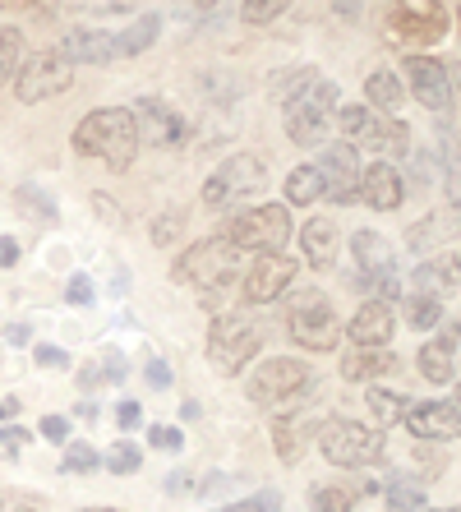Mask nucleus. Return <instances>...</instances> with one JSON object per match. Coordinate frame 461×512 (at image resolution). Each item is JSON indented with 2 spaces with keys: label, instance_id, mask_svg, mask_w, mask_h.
Wrapping results in <instances>:
<instances>
[{
  "label": "nucleus",
  "instance_id": "nucleus-4",
  "mask_svg": "<svg viewBox=\"0 0 461 512\" xmlns=\"http://www.w3.org/2000/svg\"><path fill=\"white\" fill-rule=\"evenodd\" d=\"M236 273H240V250L226 236L203 240V245H194V250L180 254V263H176V282L199 286L208 300H213L222 286L236 282Z\"/></svg>",
  "mask_w": 461,
  "mask_h": 512
},
{
  "label": "nucleus",
  "instance_id": "nucleus-41",
  "mask_svg": "<svg viewBox=\"0 0 461 512\" xmlns=\"http://www.w3.org/2000/svg\"><path fill=\"white\" fill-rule=\"evenodd\" d=\"M42 439H47V443H70V420H65V416H47V420H42Z\"/></svg>",
  "mask_w": 461,
  "mask_h": 512
},
{
  "label": "nucleus",
  "instance_id": "nucleus-24",
  "mask_svg": "<svg viewBox=\"0 0 461 512\" xmlns=\"http://www.w3.org/2000/svg\"><path fill=\"white\" fill-rule=\"evenodd\" d=\"M309 439H314V416H282L272 425V443H277V457H282V462H296Z\"/></svg>",
  "mask_w": 461,
  "mask_h": 512
},
{
  "label": "nucleus",
  "instance_id": "nucleus-10",
  "mask_svg": "<svg viewBox=\"0 0 461 512\" xmlns=\"http://www.w3.org/2000/svg\"><path fill=\"white\" fill-rule=\"evenodd\" d=\"M70 79H74L70 60H60L56 51H37V56H28L24 65H19V74H14V93H19V102H47V97L65 93Z\"/></svg>",
  "mask_w": 461,
  "mask_h": 512
},
{
  "label": "nucleus",
  "instance_id": "nucleus-46",
  "mask_svg": "<svg viewBox=\"0 0 461 512\" xmlns=\"http://www.w3.org/2000/svg\"><path fill=\"white\" fill-rule=\"evenodd\" d=\"M148 383L166 388V383H171V365H166V360H148Z\"/></svg>",
  "mask_w": 461,
  "mask_h": 512
},
{
  "label": "nucleus",
  "instance_id": "nucleus-44",
  "mask_svg": "<svg viewBox=\"0 0 461 512\" xmlns=\"http://www.w3.org/2000/svg\"><path fill=\"white\" fill-rule=\"evenodd\" d=\"M116 420H120V429H134L143 420V406L139 402H120L116 406Z\"/></svg>",
  "mask_w": 461,
  "mask_h": 512
},
{
  "label": "nucleus",
  "instance_id": "nucleus-53",
  "mask_svg": "<svg viewBox=\"0 0 461 512\" xmlns=\"http://www.w3.org/2000/svg\"><path fill=\"white\" fill-rule=\"evenodd\" d=\"M19 411V402H0V416H14Z\"/></svg>",
  "mask_w": 461,
  "mask_h": 512
},
{
  "label": "nucleus",
  "instance_id": "nucleus-58",
  "mask_svg": "<svg viewBox=\"0 0 461 512\" xmlns=\"http://www.w3.org/2000/svg\"><path fill=\"white\" fill-rule=\"evenodd\" d=\"M457 512H461V508H457Z\"/></svg>",
  "mask_w": 461,
  "mask_h": 512
},
{
  "label": "nucleus",
  "instance_id": "nucleus-18",
  "mask_svg": "<svg viewBox=\"0 0 461 512\" xmlns=\"http://www.w3.org/2000/svg\"><path fill=\"white\" fill-rule=\"evenodd\" d=\"M360 199H365L369 208H379V213H392V208L406 199L402 171L392 167V162H374V167H365L360 171Z\"/></svg>",
  "mask_w": 461,
  "mask_h": 512
},
{
  "label": "nucleus",
  "instance_id": "nucleus-17",
  "mask_svg": "<svg viewBox=\"0 0 461 512\" xmlns=\"http://www.w3.org/2000/svg\"><path fill=\"white\" fill-rule=\"evenodd\" d=\"M56 56L70 65H107V60H116V37H107L102 28H70L60 37Z\"/></svg>",
  "mask_w": 461,
  "mask_h": 512
},
{
  "label": "nucleus",
  "instance_id": "nucleus-48",
  "mask_svg": "<svg viewBox=\"0 0 461 512\" xmlns=\"http://www.w3.org/2000/svg\"><path fill=\"white\" fill-rule=\"evenodd\" d=\"M14 263H19V240L0 236V268H14Z\"/></svg>",
  "mask_w": 461,
  "mask_h": 512
},
{
  "label": "nucleus",
  "instance_id": "nucleus-51",
  "mask_svg": "<svg viewBox=\"0 0 461 512\" xmlns=\"http://www.w3.org/2000/svg\"><path fill=\"white\" fill-rule=\"evenodd\" d=\"M74 416H83V420H97V402H79V406H74Z\"/></svg>",
  "mask_w": 461,
  "mask_h": 512
},
{
  "label": "nucleus",
  "instance_id": "nucleus-30",
  "mask_svg": "<svg viewBox=\"0 0 461 512\" xmlns=\"http://www.w3.org/2000/svg\"><path fill=\"white\" fill-rule=\"evenodd\" d=\"M157 33H162V19H157V14H143L130 33L116 37V56H139L143 47H153L157 42Z\"/></svg>",
  "mask_w": 461,
  "mask_h": 512
},
{
  "label": "nucleus",
  "instance_id": "nucleus-43",
  "mask_svg": "<svg viewBox=\"0 0 461 512\" xmlns=\"http://www.w3.org/2000/svg\"><path fill=\"white\" fill-rule=\"evenodd\" d=\"M65 296H70V305H88V300H93V282H88V277H70Z\"/></svg>",
  "mask_w": 461,
  "mask_h": 512
},
{
  "label": "nucleus",
  "instance_id": "nucleus-42",
  "mask_svg": "<svg viewBox=\"0 0 461 512\" xmlns=\"http://www.w3.org/2000/svg\"><path fill=\"white\" fill-rule=\"evenodd\" d=\"M19 199H24V203H33V208H37L33 217H51V213H56V203H51L42 190H33V185H24V190H19Z\"/></svg>",
  "mask_w": 461,
  "mask_h": 512
},
{
  "label": "nucleus",
  "instance_id": "nucleus-23",
  "mask_svg": "<svg viewBox=\"0 0 461 512\" xmlns=\"http://www.w3.org/2000/svg\"><path fill=\"white\" fill-rule=\"evenodd\" d=\"M351 254H355V277L392 273V250H388V240H383L379 231H355Z\"/></svg>",
  "mask_w": 461,
  "mask_h": 512
},
{
  "label": "nucleus",
  "instance_id": "nucleus-29",
  "mask_svg": "<svg viewBox=\"0 0 461 512\" xmlns=\"http://www.w3.org/2000/svg\"><path fill=\"white\" fill-rule=\"evenodd\" d=\"M383 370H392V351H369V346H355V351H346V360H342V374L351 383L374 379V374H383Z\"/></svg>",
  "mask_w": 461,
  "mask_h": 512
},
{
  "label": "nucleus",
  "instance_id": "nucleus-6",
  "mask_svg": "<svg viewBox=\"0 0 461 512\" xmlns=\"http://www.w3.org/2000/svg\"><path fill=\"white\" fill-rule=\"evenodd\" d=\"M236 250H259V254H277L291 240V213L282 203H263V208H249V213H236L222 231Z\"/></svg>",
  "mask_w": 461,
  "mask_h": 512
},
{
  "label": "nucleus",
  "instance_id": "nucleus-2",
  "mask_svg": "<svg viewBox=\"0 0 461 512\" xmlns=\"http://www.w3.org/2000/svg\"><path fill=\"white\" fill-rule=\"evenodd\" d=\"M332 116H337V84L319 79V74H300L296 93H286V102H282V120H286L291 143L319 148Z\"/></svg>",
  "mask_w": 461,
  "mask_h": 512
},
{
  "label": "nucleus",
  "instance_id": "nucleus-14",
  "mask_svg": "<svg viewBox=\"0 0 461 512\" xmlns=\"http://www.w3.org/2000/svg\"><path fill=\"white\" fill-rule=\"evenodd\" d=\"M296 282V259H286V254H259L254 268L245 273V286H240V296L249 305H268V300L286 296V286Z\"/></svg>",
  "mask_w": 461,
  "mask_h": 512
},
{
  "label": "nucleus",
  "instance_id": "nucleus-21",
  "mask_svg": "<svg viewBox=\"0 0 461 512\" xmlns=\"http://www.w3.org/2000/svg\"><path fill=\"white\" fill-rule=\"evenodd\" d=\"M411 296H434V300H443L452 291V286H461V259L457 254H443V259H429V263H420L415 268V277H411Z\"/></svg>",
  "mask_w": 461,
  "mask_h": 512
},
{
  "label": "nucleus",
  "instance_id": "nucleus-50",
  "mask_svg": "<svg viewBox=\"0 0 461 512\" xmlns=\"http://www.w3.org/2000/svg\"><path fill=\"white\" fill-rule=\"evenodd\" d=\"M5 337L19 346V342H28V337H33V328H28V323H10V333H5Z\"/></svg>",
  "mask_w": 461,
  "mask_h": 512
},
{
  "label": "nucleus",
  "instance_id": "nucleus-3",
  "mask_svg": "<svg viewBox=\"0 0 461 512\" xmlns=\"http://www.w3.org/2000/svg\"><path fill=\"white\" fill-rule=\"evenodd\" d=\"M259 346H263V328L249 314H217L213 328H208V360L226 379H236L249 360L259 356Z\"/></svg>",
  "mask_w": 461,
  "mask_h": 512
},
{
  "label": "nucleus",
  "instance_id": "nucleus-11",
  "mask_svg": "<svg viewBox=\"0 0 461 512\" xmlns=\"http://www.w3.org/2000/svg\"><path fill=\"white\" fill-rule=\"evenodd\" d=\"M291 337L305 351H332V346L342 342V319L332 314V305L323 296H305L291 310Z\"/></svg>",
  "mask_w": 461,
  "mask_h": 512
},
{
  "label": "nucleus",
  "instance_id": "nucleus-57",
  "mask_svg": "<svg viewBox=\"0 0 461 512\" xmlns=\"http://www.w3.org/2000/svg\"><path fill=\"white\" fill-rule=\"evenodd\" d=\"M448 512H457V508H448Z\"/></svg>",
  "mask_w": 461,
  "mask_h": 512
},
{
  "label": "nucleus",
  "instance_id": "nucleus-13",
  "mask_svg": "<svg viewBox=\"0 0 461 512\" xmlns=\"http://www.w3.org/2000/svg\"><path fill=\"white\" fill-rule=\"evenodd\" d=\"M130 116H134V125H139V143H153V148H180V143L190 139L185 120L166 107V102H157V97H139Z\"/></svg>",
  "mask_w": 461,
  "mask_h": 512
},
{
  "label": "nucleus",
  "instance_id": "nucleus-45",
  "mask_svg": "<svg viewBox=\"0 0 461 512\" xmlns=\"http://www.w3.org/2000/svg\"><path fill=\"white\" fill-rule=\"evenodd\" d=\"M245 19H254V24H268V19H277V14H282V5H245Z\"/></svg>",
  "mask_w": 461,
  "mask_h": 512
},
{
  "label": "nucleus",
  "instance_id": "nucleus-25",
  "mask_svg": "<svg viewBox=\"0 0 461 512\" xmlns=\"http://www.w3.org/2000/svg\"><path fill=\"white\" fill-rule=\"evenodd\" d=\"M383 499H388L392 512H425V480L411 476V471H397L383 485Z\"/></svg>",
  "mask_w": 461,
  "mask_h": 512
},
{
  "label": "nucleus",
  "instance_id": "nucleus-5",
  "mask_svg": "<svg viewBox=\"0 0 461 512\" xmlns=\"http://www.w3.org/2000/svg\"><path fill=\"white\" fill-rule=\"evenodd\" d=\"M319 448H323V457H328L332 466H351V471H355V466L383 462V453H388V443H383L379 429L360 425V420H346V416L323 420Z\"/></svg>",
  "mask_w": 461,
  "mask_h": 512
},
{
  "label": "nucleus",
  "instance_id": "nucleus-40",
  "mask_svg": "<svg viewBox=\"0 0 461 512\" xmlns=\"http://www.w3.org/2000/svg\"><path fill=\"white\" fill-rule=\"evenodd\" d=\"M33 356H37V365H42V370H70V356H65L60 346H37Z\"/></svg>",
  "mask_w": 461,
  "mask_h": 512
},
{
  "label": "nucleus",
  "instance_id": "nucleus-49",
  "mask_svg": "<svg viewBox=\"0 0 461 512\" xmlns=\"http://www.w3.org/2000/svg\"><path fill=\"white\" fill-rule=\"evenodd\" d=\"M176 231H180V217H162V222L153 227V240H157V245H166V240L176 236Z\"/></svg>",
  "mask_w": 461,
  "mask_h": 512
},
{
  "label": "nucleus",
  "instance_id": "nucleus-7",
  "mask_svg": "<svg viewBox=\"0 0 461 512\" xmlns=\"http://www.w3.org/2000/svg\"><path fill=\"white\" fill-rule=\"evenodd\" d=\"M337 120H342L346 143H351V148L355 143H360V148H374L379 162H388V157H397V153L411 148V130H406L397 116H374L369 107H342Z\"/></svg>",
  "mask_w": 461,
  "mask_h": 512
},
{
  "label": "nucleus",
  "instance_id": "nucleus-1",
  "mask_svg": "<svg viewBox=\"0 0 461 512\" xmlns=\"http://www.w3.org/2000/svg\"><path fill=\"white\" fill-rule=\"evenodd\" d=\"M74 153L102 157L107 167L125 171L139 157V125L125 107H102L74 125Z\"/></svg>",
  "mask_w": 461,
  "mask_h": 512
},
{
  "label": "nucleus",
  "instance_id": "nucleus-52",
  "mask_svg": "<svg viewBox=\"0 0 461 512\" xmlns=\"http://www.w3.org/2000/svg\"><path fill=\"white\" fill-rule=\"evenodd\" d=\"M448 88L461 97V60H457V65H452V74H448Z\"/></svg>",
  "mask_w": 461,
  "mask_h": 512
},
{
  "label": "nucleus",
  "instance_id": "nucleus-28",
  "mask_svg": "<svg viewBox=\"0 0 461 512\" xmlns=\"http://www.w3.org/2000/svg\"><path fill=\"white\" fill-rule=\"evenodd\" d=\"M457 231H461L457 213H438V217H429V222L406 231V240H411V250H434V245H443V240L457 236Z\"/></svg>",
  "mask_w": 461,
  "mask_h": 512
},
{
  "label": "nucleus",
  "instance_id": "nucleus-26",
  "mask_svg": "<svg viewBox=\"0 0 461 512\" xmlns=\"http://www.w3.org/2000/svg\"><path fill=\"white\" fill-rule=\"evenodd\" d=\"M365 97H369V107L379 111V116H397L406 102V88L397 74L379 70V74H369V84H365Z\"/></svg>",
  "mask_w": 461,
  "mask_h": 512
},
{
  "label": "nucleus",
  "instance_id": "nucleus-8",
  "mask_svg": "<svg viewBox=\"0 0 461 512\" xmlns=\"http://www.w3.org/2000/svg\"><path fill=\"white\" fill-rule=\"evenodd\" d=\"M263 185H268L263 157L259 153H236V157H226L222 167L208 176V185H203V203H208V208H236L240 199L259 194Z\"/></svg>",
  "mask_w": 461,
  "mask_h": 512
},
{
  "label": "nucleus",
  "instance_id": "nucleus-19",
  "mask_svg": "<svg viewBox=\"0 0 461 512\" xmlns=\"http://www.w3.org/2000/svg\"><path fill=\"white\" fill-rule=\"evenodd\" d=\"M392 28L402 37H415V42H438L443 37V28H448V14H443V5H434V0H411V5H397L392 10Z\"/></svg>",
  "mask_w": 461,
  "mask_h": 512
},
{
  "label": "nucleus",
  "instance_id": "nucleus-39",
  "mask_svg": "<svg viewBox=\"0 0 461 512\" xmlns=\"http://www.w3.org/2000/svg\"><path fill=\"white\" fill-rule=\"evenodd\" d=\"M148 443L162 448V453H180V448H185V434H180L176 425H153L148 429Z\"/></svg>",
  "mask_w": 461,
  "mask_h": 512
},
{
  "label": "nucleus",
  "instance_id": "nucleus-20",
  "mask_svg": "<svg viewBox=\"0 0 461 512\" xmlns=\"http://www.w3.org/2000/svg\"><path fill=\"white\" fill-rule=\"evenodd\" d=\"M397 333V319H392V305H379V300H369L360 310L351 314V342L355 346H369V351H383Z\"/></svg>",
  "mask_w": 461,
  "mask_h": 512
},
{
  "label": "nucleus",
  "instance_id": "nucleus-47",
  "mask_svg": "<svg viewBox=\"0 0 461 512\" xmlns=\"http://www.w3.org/2000/svg\"><path fill=\"white\" fill-rule=\"evenodd\" d=\"M0 443H5V448H24V443H28V429L24 425H5V429H0Z\"/></svg>",
  "mask_w": 461,
  "mask_h": 512
},
{
  "label": "nucleus",
  "instance_id": "nucleus-33",
  "mask_svg": "<svg viewBox=\"0 0 461 512\" xmlns=\"http://www.w3.org/2000/svg\"><path fill=\"white\" fill-rule=\"evenodd\" d=\"M369 411L379 416V425H397V420L406 416V402H402V393H392V388H369Z\"/></svg>",
  "mask_w": 461,
  "mask_h": 512
},
{
  "label": "nucleus",
  "instance_id": "nucleus-9",
  "mask_svg": "<svg viewBox=\"0 0 461 512\" xmlns=\"http://www.w3.org/2000/svg\"><path fill=\"white\" fill-rule=\"evenodd\" d=\"M314 383V370H309L305 360H263L254 379H249V402L254 406H272V402H286V397H300Z\"/></svg>",
  "mask_w": 461,
  "mask_h": 512
},
{
  "label": "nucleus",
  "instance_id": "nucleus-35",
  "mask_svg": "<svg viewBox=\"0 0 461 512\" xmlns=\"http://www.w3.org/2000/svg\"><path fill=\"white\" fill-rule=\"evenodd\" d=\"M309 503L319 512H355V494L346 485H319L309 489Z\"/></svg>",
  "mask_w": 461,
  "mask_h": 512
},
{
  "label": "nucleus",
  "instance_id": "nucleus-12",
  "mask_svg": "<svg viewBox=\"0 0 461 512\" xmlns=\"http://www.w3.org/2000/svg\"><path fill=\"white\" fill-rule=\"evenodd\" d=\"M314 167H319V176H323V199L328 203L360 199V157H355L351 143H328Z\"/></svg>",
  "mask_w": 461,
  "mask_h": 512
},
{
  "label": "nucleus",
  "instance_id": "nucleus-56",
  "mask_svg": "<svg viewBox=\"0 0 461 512\" xmlns=\"http://www.w3.org/2000/svg\"><path fill=\"white\" fill-rule=\"evenodd\" d=\"M457 333H461V314H457Z\"/></svg>",
  "mask_w": 461,
  "mask_h": 512
},
{
  "label": "nucleus",
  "instance_id": "nucleus-31",
  "mask_svg": "<svg viewBox=\"0 0 461 512\" xmlns=\"http://www.w3.org/2000/svg\"><path fill=\"white\" fill-rule=\"evenodd\" d=\"M314 199H323V176H319V167H296L291 176H286V203H314Z\"/></svg>",
  "mask_w": 461,
  "mask_h": 512
},
{
  "label": "nucleus",
  "instance_id": "nucleus-38",
  "mask_svg": "<svg viewBox=\"0 0 461 512\" xmlns=\"http://www.w3.org/2000/svg\"><path fill=\"white\" fill-rule=\"evenodd\" d=\"M217 512H282V494H277V489H263V494H254V499L226 503V508H217Z\"/></svg>",
  "mask_w": 461,
  "mask_h": 512
},
{
  "label": "nucleus",
  "instance_id": "nucleus-15",
  "mask_svg": "<svg viewBox=\"0 0 461 512\" xmlns=\"http://www.w3.org/2000/svg\"><path fill=\"white\" fill-rule=\"evenodd\" d=\"M406 429L415 439H434V443H448L461 439V411L452 402H420V406H406Z\"/></svg>",
  "mask_w": 461,
  "mask_h": 512
},
{
  "label": "nucleus",
  "instance_id": "nucleus-34",
  "mask_svg": "<svg viewBox=\"0 0 461 512\" xmlns=\"http://www.w3.org/2000/svg\"><path fill=\"white\" fill-rule=\"evenodd\" d=\"M438 319H443V300H434V296H406V323H411V328L429 333Z\"/></svg>",
  "mask_w": 461,
  "mask_h": 512
},
{
  "label": "nucleus",
  "instance_id": "nucleus-32",
  "mask_svg": "<svg viewBox=\"0 0 461 512\" xmlns=\"http://www.w3.org/2000/svg\"><path fill=\"white\" fill-rule=\"evenodd\" d=\"M19 65H24V33L10 24H0V84H5L10 74H19Z\"/></svg>",
  "mask_w": 461,
  "mask_h": 512
},
{
  "label": "nucleus",
  "instance_id": "nucleus-37",
  "mask_svg": "<svg viewBox=\"0 0 461 512\" xmlns=\"http://www.w3.org/2000/svg\"><path fill=\"white\" fill-rule=\"evenodd\" d=\"M139 466H143V453H139V448H134L130 439H120L116 448H111V453H107V471H111V476H134Z\"/></svg>",
  "mask_w": 461,
  "mask_h": 512
},
{
  "label": "nucleus",
  "instance_id": "nucleus-36",
  "mask_svg": "<svg viewBox=\"0 0 461 512\" xmlns=\"http://www.w3.org/2000/svg\"><path fill=\"white\" fill-rule=\"evenodd\" d=\"M97 466H102V457H97L93 443H65V466H60V471L88 476V471H97Z\"/></svg>",
  "mask_w": 461,
  "mask_h": 512
},
{
  "label": "nucleus",
  "instance_id": "nucleus-22",
  "mask_svg": "<svg viewBox=\"0 0 461 512\" xmlns=\"http://www.w3.org/2000/svg\"><path fill=\"white\" fill-rule=\"evenodd\" d=\"M300 250H305L314 273H328L332 263H337V227H332L328 217H314V222L300 231Z\"/></svg>",
  "mask_w": 461,
  "mask_h": 512
},
{
  "label": "nucleus",
  "instance_id": "nucleus-54",
  "mask_svg": "<svg viewBox=\"0 0 461 512\" xmlns=\"http://www.w3.org/2000/svg\"><path fill=\"white\" fill-rule=\"evenodd\" d=\"M452 406H457V411H461V388H457V402H452Z\"/></svg>",
  "mask_w": 461,
  "mask_h": 512
},
{
  "label": "nucleus",
  "instance_id": "nucleus-16",
  "mask_svg": "<svg viewBox=\"0 0 461 512\" xmlns=\"http://www.w3.org/2000/svg\"><path fill=\"white\" fill-rule=\"evenodd\" d=\"M406 84H411V93L420 97L429 111H448L452 107L448 70H443L434 56H411L406 60Z\"/></svg>",
  "mask_w": 461,
  "mask_h": 512
},
{
  "label": "nucleus",
  "instance_id": "nucleus-55",
  "mask_svg": "<svg viewBox=\"0 0 461 512\" xmlns=\"http://www.w3.org/2000/svg\"><path fill=\"white\" fill-rule=\"evenodd\" d=\"M88 512H116V508H88Z\"/></svg>",
  "mask_w": 461,
  "mask_h": 512
},
{
  "label": "nucleus",
  "instance_id": "nucleus-27",
  "mask_svg": "<svg viewBox=\"0 0 461 512\" xmlns=\"http://www.w3.org/2000/svg\"><path fill=\"white\" fill-rule=\"evenodd\" d=\"M420 374H425L429 383H452V374H457V365H452V337H434L429 346H420Z\"/></svg>",
  "mask_w": 461,
  "mask_h": 512
}]
</instances>
